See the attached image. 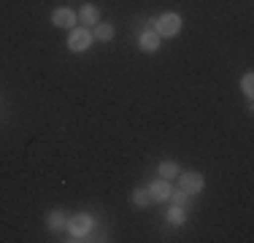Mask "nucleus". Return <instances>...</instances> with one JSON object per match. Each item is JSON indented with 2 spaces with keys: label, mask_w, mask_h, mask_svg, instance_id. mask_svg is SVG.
<instances>
[{
  "label": "nucleus",
  "mask_w": 254,
  "mask_h": 243,
  "mask_svg": "<svg viewBox=\"0 0 254 243\" xmlns=\"http://www.w3.org/2000/svg\"><path fill=\"white\" fill-rule=\"evenodd\" d=\"M157 35H176L181 30V16L179 14H162L154 24Z\"/></svg>",
  "instance_id": "1"
},
{
  "label": "nucleus",
  "mask_w": 254,
  "mask_h": 243,
  "mask_svg": "<svg viewBox=\"0 0 254 243\" xmlns=\"http://www.w3.org/2000/svg\"><path fill=\"white\" fill-rule=\"evenodd\" d=\"M89 227H92V219L87 214H78L73 219H68V230H70V235H73L70 241H84V235L89 233Z\"/></svg>",
  "instance_id": "2"
},
{
  "label": "nucleus",
  "mask_w": 254,
  "mask_h": 243,
  "mask_svg": "<svg viewBox=\"0 0 254 243\" xmlns=\"http://www.w3.org/2000/svg\"><path fill=\"white\" fill-rule=\"evenodd\" d=\"M89 44H92V33H89L87 27H84V30H73V33H70V41H68L70 52H87Z\"/></svg>",
  "instance_id": "3"
},
{
  "label": "nucleus",
  "mask_w": 254,
  "mask_h": 243,
  "mask_svg": "<svg viewBox=\"0 0 254 243\" xmlns=\"http://www.w3.org/2000/svg\"><path fill=\"white\" fill-rule=\"evenodd\" d=\"M149 197H152V203H165V200H171V184H168L165 179H160V181H152V186H149Z\"/></svg>",
  "instance_id": "4"
},
{
  "label": "nucleus",
  "mask_w": 254,
  "mask_h": 243,
  "mask_svg": "<svg viewBox=\"0 0 254 243\" xmlns=\"http://www.w3.org/2000/svg\"><path fill=\"white\" fill-rule=\"evenodd\" d=\"M203 176L197 173V170H190V173H181V189L184 192H190V194H197L203 189Z\"/></svg>",
  "instance_id": "5"
},
{
  "label": "nucleus",
  "mask_w": 254,
  "mask_h": 243,
  "mask_svg": "<svg viewBox=\"0 0 254 243\" xmlns=\"http://www.w3.org/2000/svg\"><path fill=\"white\" fill-rule=\"evenodd\" d=\"M52 22L57 24V27H65V30H68V27H73V24H76V14H73L70 8H57V11L52 14Z\"/></svg>",
  "instance_id": "6"
},
{
  "label": "nucleus",
  "mask_w": 254,
  "mask_h": 243,
  "mask_svg": "<svg viewBox=\"0 0 254 243\" xmlns=\"http://www.w3.org/2000/svg\"><path fill=\"white\" fill-rule=\"evenodd\" d=\"M141 49L143 52H157V49H160V35H157V30H146V33L141 35Z\"/></svg>",
  "instance_id": "7"
},
{
  "label": "nucleus",
  "mask_w": 254,
  "mask_h": 243,
  "mask_svg": "<svg viewBox=\"0 0 254 243\" xmlns=\"http://www.w3.org/2000/svg\"><path fill=\"white\" fill-rule=\"evenodd\" d=\"M92 38H98V41H106V44H108V41L114 38V27H111V24H103V22H98V24H95V33H92Z\"/></svg>",
  "instance_id": "8"
},
{
  "label": "nucleus",
  "mask_w": 254,
  "mask_h": 243,
  "mask_svg": "<svg viewBox=\"0 0 254 243\" xmlns=\"http://www.w3.org/2000/svg\"><path fill=\"white\" fill-rule=\"evenodd\" d=\"M78 16H81V22H87V24H98V19H100V11L95 8V5H84V8L78 11Z\"/></svg>",
  "instance_id": "9"
},
{
  "label": "nucleus",
  "mask_w": 254,
  "mask_h": 243,
  "mask_svg": "<svg viewBox=\"0 0 254 243\" xmlns=\"http://www.w3.org/2000/svg\"><path fill=\"white\" fill-rule=\"evenodd\" d=\"M160 176L165 181H171L173 176H179V165H176V162H162V165H160Z\"/></svg>",
  "instance_id": "10"
},
{
  "label": "nucleus",
  "mask_w": 254,
  "mask_h": 243,
  "mask_svg": "<svg viewBox=\"0 0 254 243\" xmlns=\"http://www.w3.org/2000/svg\"><path fill=\"white\" fill-rule=\"evenodd\" d=\"M132 203H135L138 208H146V205L152 203V197H149L146 189H135V192H132Z\"/></svg>",
  "instance_id": "11"
},
{
  "label": "nucleus",
  "mask_w": 254,
  "mask_h": 243,
  "mask_svg": "<svg viewBox=\"0 0 254 243\" xmlns=\"http://www.w3.org/2000/svg\"><path fill=\"white\" fill-rule=\"evenodd\" d=\"M184 208H181V205H173L171 211H168V222L171 224H184Z\"/></svg>",
  "instance_id": "12"
},
{
  "label": "nucleus",
  "mask_w": 254,
  "mask_h": 243,
  "mask_svg": "<svg viewBox=\"0 0 254 243\" xmlns=\"http://www.w3.org/2000/svg\"><path fill=\"white\" fill-rule=\"evenodd\" d=\"M49 227H52V230L65 227V214H63V211H52V216H49Z\"/></svg>",
  "instance_id": "13"
},
{
  "label": "nucleus",
  "mask_w": 254,
  "mask_h": 243,
  "mask_svg": "<svg viewBox=\"0 0 254 243\" xmlns=\"http://www.w3.org/2000/svg\"><path fill=\"white\" fill-rule=\"evenodd\" d=\"M241 89H244V92L246 95H254V76H252V73H246V76H244V81H241Z\"/></svg>",
  "instance_id": "14"
},
{
  "label": "nucleus",
  "mask_w": 254,
  "mask_h": 243,
  "mask_svg": "<svg viewBox=\"0 0 254 243\" xmlns=\"http://www.w3.org/2000/svg\"><path fill=\"white\" fill-rule=\"evenodd\" d=\"M171 197H173V203H176V205H181V208H184V205H187V200H190V192L179 189V192H171Z\"/></svg>",
  "instance_id": "15"
}]
</instances>
